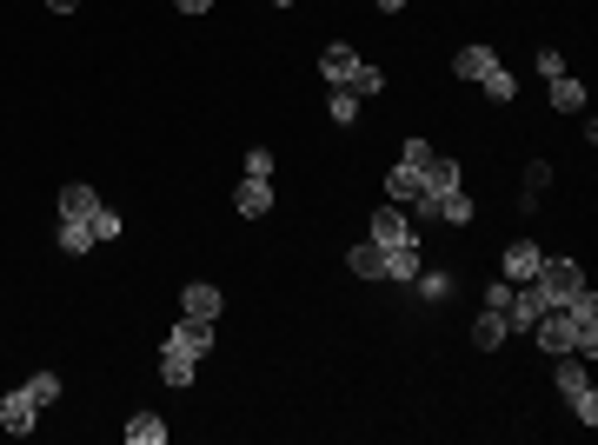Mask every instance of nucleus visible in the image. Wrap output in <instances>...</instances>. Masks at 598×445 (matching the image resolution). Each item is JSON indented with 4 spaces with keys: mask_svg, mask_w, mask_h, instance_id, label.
I'll use <instances>...</instances> for the list:
<instances>
[{
    "mask_svg": "<svg viewBox=\"0 0 598 445\" xmlns=\"http://www.w3.org/2000/svg\"><path fill=\"white\" fill-rule=\"evenodd\" d=\"M552 107H559V113H585V80L559 74V80H552Z\"/></svg>",
    "mask_w": 598,
    "mask_h": 445,
    "instance_id": "5701e85b",
    "label": "nucleus"
},
{
    "mask_svg": "<svg viewBox=\"0 0 598 445\" xmlns=\"http://www.w3.org/2000/svg\"><path fill=\"white\" fill-rule=\"evenodd\" d=\"M545 313V293L539 279H525V286H512V299H505V333H532Z\"/></svg>",
    "mask_w": 598,
    "mask_h": 445,
    "instance_id": "20e7f679",
    "label": "nucleus"
},
{
    "mask_svg": "<svg viewBox=\"0 0 598 445\" xmlns=\"http://www.w3.org/2000/svg\"><path fill=\"white\" fill-rule=\"evenodd\" d=\"M539 266H545V253H539L532 240H512V246L499 253V273L512 279V286H525V279H539Z\"/></svg>",
    "mask_w": 598,
    "mask_h": 445,
    "instance_id": "423d86ee",
    "label": "nucleus"
},
{
    "mask_svg": "<svg viewBox=\"0 0 598 445\" xmlns=\"http://www.w3.org/2000/svg\"><path fill=\"white\" fill-rule=\"evenodd\" d=\"M532 339H539L552 359H559V353H579V326H572V313H565V306H545L539 326H532Z\"/></svg>",
    "mask_w": 598,
    "mask_h": 445,
    "instance_id": "f03ea898",
    "label": "nucleus"
},
{
    "mask_svg": "<svg viewBox=\"0 0 598 445\" xmlns=\"http://www.w3.org/2000/svg\"><path fill=\"white\" fill-rule=\"evenodd\" d=\"M167 346H180V353H193V359H206L213 353V319H173V333H167Z\"/></svg>",
    "mask_w": 598,
    "mask_h": 445,
    "instance_id": "0eeeda50",
    "label": "nucleus"
},
{
    "mask_svg": "<svg viewBox=\"0 0 598 445\" xmlns=\"http://www.w3.org/2000/svg\"><path fill=\"white\" fill-rule=\"evenodd\" d=\"M0 426L14 432V439H27V432L40 426V406L27 399V386H14V392H0Z\"/></svg>",
    "mask_w": 598,
    "mask_h": 445,
    "instance_id": "39448f33",
    "label": "nucleus"
},
{
    "mask_svg": "<svg viewBox=\"0 0 598 445\" xmlns=\"http://www.w3.org/2000/svg\"><path fill=\"white\" fill-rule=\"evenodd\" d=\"M346 266H353L359 279H386V246H379V240H359L353 253H346Z\"/></svg>",
    "mask_w": 598,
    "mask_h": 445,
    "instance_id": "6ab92c4d",
    "label": "nucleus"
},
{
    "mask_svg": "<svg viewBox=\"0 0 598 445\" xmlns=\"http://www.w3.org/2000/svg\"><path fill=\"white\" fill-rule=\"evenodd\" d=\"M273 7H293V0H273Z\"/></svg>",
    "mask_w": 598,
    "mask_h": 445,
    "instance_id": "f704fd0d",
    "label": "nucleus"
},
{
    "mask_svg": "<svg viewBox=\"0 0 598 445\" xmlns=\"http://www.w3.org/2000/svg\"><path fill=\"white\" fill-rule=\"evenodd\" d=\"M180 14H213V0H173Z\"/></svg>",
    "mask_w": 598,
    "mask_h": 445,
    "instance_id": "2f4dec72",
    "label": "nucleus"
},
{
    "mask_svg": "<svg viewBox=\"0 0 598 445\" xmlns=\"http://www.w3.org/2000/svg\"><path fill=\"white\" fill-rule=\"evenodd\" d=\"M353 67H359V54L346 47V40H333V47L319 54V74H326V87H346V80H353Z\"/></svg>",
    "mask_w": 598,
    "mask_h": 445,
    "instance_id": "ddd939ff",
    "label": "nucleus"
},
{
    "mask_svg": "<svg viewBox=\"0 0 598 445\" xmlns=\"http://www.w3.org/2000/svg\"><path fill=\"white\" fill-rule=\"evenodd\" d=\"M585 286V266L579 260H545L539 266V293H545V306H565V299Z\"/></svg>",
    "mask_w": 598,
    "mask_h": 445,
    "instance_id": "7ed1b4c3",
    "label": "nucleus"
},
{
    "mask_svg": "<svg viewBox=\"0 0 598 445\" xmlns=\"http://www.w3.org/2000/svg\"><path fill=\"white\" fill-rule=\"evenodd\" d=\"M54 246H60V253H74V260H80V253H94V220H54Z\"/></svg>",
    "mask_w": 598,
    "mask_h": 445,
    "instance_id": "9b49d317",
    "label": "nucleus"
},
{
    "mask_svg": "<svg viewBox=\"0 0 598 445\" xmlns=\"http://www.w3.org/2000/svg\"><path fill=\"white\" fill-rule=\"evenodd\" d=\"M559 392L572 399L579 426H598V392H592V379H585V366H579L572 353H559Z\"/></svg>",
    "mask_w": 598,
    "mask_h": 445,
    "instance_id": "f257e3e1",
    "label": "nucleus"
},
{
    "mask_svg": "<svg viewBox=\"0 0 598 445\" xmlns=\"http://www.w3.org/2000/svg\"><path fill=\"white\" fill-rule=\"evenodd\" d=\"M479 87H486V100H499V107H505V100H519V80L505 74V67H492V74L479 80Z\"/></svg>",
    "mask_w": 598,
    "mask_h": 445,
    "instance_id": "393cba45",
    "label": "nucleus"
},
{
    "mask_svg": "<svg viewBox=\"0 0 598 445\" xmlns=\"http://www.w3.org/2000/svg\"><path fill=\"white\" fill-rule=\"evenodd\" d=\"M220 306H226V299H220V286H206V279L180 293V313H193V319H220Z\"/></svg>",
    "mask_w": 598,
    "mask_h": 445,
    "instance_id": "f3484780",
    "label": "nucleus"
},
{
    "mask_svg": "<svg viewBox=\"0 0 598 445\" xmlns=\"http://www.w3.org/2000/svg\"><path fill=\"white\" fill-rule=\"evenodd\" d=\"M505 299H512V279H492V286H486V306H492V313H505Z\"/></svg>",
    "mask_w": 598,
    "mask_h": 445,
    "instance_id": "c756f323",
    "label": "nucleus"
},
{
    "mask_svg": "<svg viewBox=\"0 0 598 445\" xmlns=\"http://www.w3.org/2000/svg\"><path fill=\"white\" fill-rule=\"evenodd\" d=\"M94 240H120V213L100 206V213H94Z\"/></svg>",
    "mask_w": 598,
    "mask_h": 445,
    "instance_id": "c85d7f7f",
    "label": "nucleus"
},
{
    "mask_svg": "<svg viewBox=\"0 0 598 445\" xmlns=\"http://www.w3.org/2000/svg\"><path fill=\"white\" fill-rule=\"evenodd\" d=\"M419 193H426V180H419V167H412V160H399V167L386 173V200H393V206H412Z\"/></svg>",
    "mask_w": 598,
    "mask_h": 445,
    "instance_id": "f8f14e48",
    "label": "nucleus"
},
{
    "mask_svg": "<svg viewBox=\"0 0 598 445\" xmlns=\"http://www.w3.org/2000/svg\"><path fill=\"white\" fill-rule=\"evenodd\" d=\"M359 107H366V100H359L353 87H326V113H333V127H353Z\"/></svg>",
    "mask_w": 598,
    "mask_h": 445,
    "instance_id": "412c9836",
    "label": "nucleus"
},
{
    "mask_svg": "<svg viewBox=\"0 0 598 445\" xmlns=\"http://www.w3.org/2000/svg\"><path fill=\"white\" fill-rule=\"evenodd\" d=\"M472 346H479V353H499V346H505V313L486 306V313L472 319Z\"/></svg>",
    "mask_w": 598,
    "mask_h": 445,
    "instance_id": "aec40b11",
    "label": "nucleus"
},
{
    "mask_svg": "<svg viewBox=\"0 0 598 445\" xmlns=\"http://www.w3.org/2000/svg\"><path fill=\"white\" fill-rule=\"evenodd\" d=\"M100 206H107V200H100V193H94V186H87V180L60 186V220H94Z\"/></svg>",
    "mask_w": 598,
    "mask_h": 445,
    "instance_id": "1a4fd4ad",
    "label": "nucleus"
},
{
    "mask_svg": "<svg viewBox=\"0 0 598 445\" xmlns=\"http://www.w3.org/2000/svg\"><path fill=\"white\" fill-rule=\"evenodd\" d=\"M373 240H379V246H399V240H412V220H406V206H393V200L379 206V213H373Z\"/></svg>",
    "mask_w": 598,
    "mask_h": 445,
    "instance_id": "9d476101",
    "label": "nucleus"
},
{
    "mask_svg": "<svg viewBox=\"0 0 598 445\" xmlns=\"http://www.w3.org/2000/svg\"><path fill=\"white\" fill-rule=\"evenodd\" d=\"M193 372H200V359H193V353L160 346V379H167V386H193Z\"/></svg>",
    "mask_w": 598,
    "mask_h": 445,
    "instance_id": "a211bd4d",
    "label": "nucleus"
},
{
    "mask_svg": "<svg viewBox=\"0 0 598 445\" xmlns=\"http://www.w3.org/2000/svg\"><path fill=\"white\" fill-rule=\"evenodd\" d=\"M419 266H426L419 240H399V246H386V279H419Z\"/></svg>",
    "mask_w": 598,
    "mask_h": 445,
    "instance_id": "2eb2a0df",
    "label": "nucleus"
},
{
    "mask_svg": "<svg viewBox=\"0 0 598 445\" xmlns=\"http://www.w3.org/2000/svg\"><path fill=\"white\" fill-rule=\"evenodd\" d=\"M127 439H133V445H167V419H160V412H133V419H127Z\"/></svg>",
    "mask_w": 598,
    "mask_h": 445,
    "instance_id": "4be33fe9",
    "label": "nucleus"
},
{
    "mask_svg": "<svg viewBox=\"0 0 598 445\" xmlns=\"http://www.w3.org/2000/svg\"><path fill=\"white\" fill-rule=\"evenodd\" d=\"M246 180H273V153H266V147L246 153Z\"/></svg>",
    "mask_w": 598,
    "mask_h": 445,
    "instance_id": "bb28decb",
    "label": "nucleus"
},
{
    "mask_svg": "<svg viewBox=\"0 0 598 445\" xmlns=\"http://www.w3.org/2000/svg\"><path fill=\"white\" fill-rule=\"evenodd\" d=\"M233 213L266 220V213H273V180H240V186H233Z\"/></svg>",
    "mask_w": 598,
    "mask_h": 445,
    "instance_id": "6e6552de",
    "label": "nucleus"
},
{
    "mask_svg": "<svg viewBox=\"0 0 598 445\" xmlns=\"http://www.w3.org/2000/svg\"><path fill=\"white\" fill-rule=\"evenodd\" d=\"M492 67H499L492 47H459V54H452V74H459V80H486Z\"/></svg>",
    "mask_w": 598,
    "mask_h": 445,
    "instance_id": "dca6fc26",
    "label": "nucleus"
},
{
    "mask_svg": "<svg viewBox=\"0 0 598 445\" xmlns=\"http://www.w3.org/2000/svg\"><path fill=\"white\" fill-rule=\"evenodd\" d=\"M346 87H353L359 100H379V93H386V74H379L373 60H359V67H353V80H346Z\"/></svg>",
    "mask_w": 598,
    "mask_h": 445,
    "instance_id": "b1692460",
    "label": "nucleus"
},
{
    "mask_svg": "<svg viewBox=\"0 0 598 445\" xmlns=\"http://www.w3.org/2000/svg\"><path fill=\"white\" fill-rule=\"evenodd\" d=\"M419 180H426V193L439 200V193H452V186H459V160H439V153H426V160H419Z\"/></svg>",
    "mask_w": 598,
    "mask_h": 445,
    "instance_id": "4468645a",
    "label": "nucleus"
},
{
    "mask_svg": "<svg viewBox=\"0 0 598 445\" xmlns=\"http://www.w3.org/2000/svg\"><path fill=\"white\" fill-rule=\"evenodd\" d=\"M373 7H379V14H399V7H406V0H373Z\"/></svg>",
    "mask_w": 598,
    "mask_h": 445,
    "instance_id": "473e14b6",
    "label": "nucleus"
},
{
    "mask_svg": "<svg viewBox=\"0 0 598 445\" xmlns=\"http://www.w3.org/2000/svg\"><path fill=\"white\" fill-rule=\"evenodd\" d=\"M532 67H539L545 80H559L565 74V54H559V47H545V54H532Z\"/></svg>",
    "mask_w": 598,
    "mask_h": 445,
    "instance_id": "cd10ccee",
    "label": "nucleus"
},
{
    "mask_svg": "<svg viewBox=\"0 0 598 445\" xmlns=\"http://www.w3.org/2000/svg\"><path fill=\"white\" fill-rule=\"evenodd\" d=\"M539 186H552V167H545V160H532V173H525V193H539Z\"/></svg>",
    "mask_w": 598,
    "mask_h": 445,
    "instance_id": "7c9ffc66",
    "label": "nucleus"
},
{
    "mask_svg": "<svg viewBox=\"0 0 598 445\" xmlns=\"http://www.w3.org/2000/svg\"><path fill=\"white\" fill-rule=\"evenodd\" d=\"M27 399H34V406H54L60 399V372H34V379H27Z\"/></svg>",
    "mask_w": 598,
    "mask_h": 445,
    "instance_id": "a878e982",
    "label": "nucleus"
},
{
    "mask_svg": "<svg viewBox=\"0 0 598 445\" xmlns=\"http://www.w3.org/2000/svg\"><path fill=\"white\" fill-rule=\"evenodd\" d=\"M47 7H54V14H74V7H80V0H47Z\"/></svg>",
    "mask_w": 598,
    "mask_h": 445,
    "instance_id": "72a5a7b5",
    "label": "nucleus"
}]
</instances>
